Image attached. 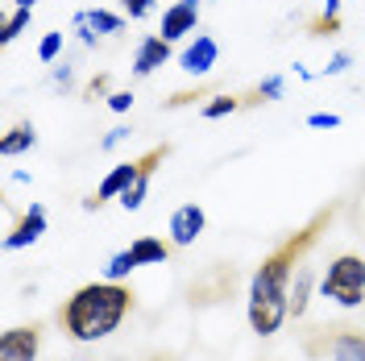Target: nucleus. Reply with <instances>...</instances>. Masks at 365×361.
I'll return each mask as SVG.
<instances>
[{"instance_id":"obj_1","label":"nucleus","mask_w":365,"mask_h":361,"mask_svg":"<svg viewBox=\"0 0 365 361\" xmlns=\"http://www.w3.org/2000/svg\"><path fill=\"white\" fill-rule=\"evenodd\" d=\"M332 220V208L316 212L307 225L291 233L278 249H270L262 258V266L253 270V283H250V328L257 337H274L282 328V320L291 312V274L295 266L303 262V253L319 241V233L328 228Z\"/></svg>"},{"instance_id":"obj_2","label":"nucleus","mask_w":365,"mask_h":361,"mask_svg":"<svg viewBox=\"0 0 365 361\" xmlns=\"http://www.w3.org/2000/svg\"><path fill=\"white\" fill-rule=\"evenodd\" d=\"M133 307V291L120 287V283H88L67 299L63 307V328L71 340H104L108 332L120 328V320L129 316Z\"/></svg>"},{"instance_id":"obj_3","label":"nucleus","mask_w":365,"mask_h":361,"mask_svg":"<svg viewBox=\"0 0 365 361\" xmlns=\"http://www.w3.org/2000/svg\"><path fill=\"white\" fill-rule=\"evenodd\" d=\"M319 287H324V299H332L336 307H361L365 303V258H357V253L332 258Z\"/></svg>"},{"instance_id":"obj_4","label":"nucleus","mask_w":365,"mask_h":361,"mask_svg":"<svg viewBox=\"0 0 365 361\" xmlns=\"http://www.w3.org/2000/svg\"><path fill=\"white\" fill-rule=\"evenodd\" d=\"M166 258H170V245H166L162 237H137L129 249L113 253V262H108V278H113V283H120L125 274L141 270V266H162Z\"/></svg>"},{"instance_id":"obj_5","label":"nucleus","mask_w":365,"mask_h":361,"mask_svg":"<svg viewBox=\"0 0 365 361\" xmlns=\"http://www.w3.org/2000/svg\"><path fill=\"white\" fill-rule=\"evenodd\" d=\"M42 349V324H17L0 332V361H34Z\"/></svg>"},{"instance_id":"obj_6","label":"nucleus","mask_w":365,"mask_h":361,"mask_svg":"<svg viewBox=\"0 0 365 361\" xmlns=\"http://www.w3.org/2000/svg\"><path fill=\"white\" fill-rule=\"evenodd\" d=\"M133 179H137V158L133 162H116L113 171L100 179V187H96L88 200H83V208H104L108 200H120V195L133 187Z\"/></svg>"},{"instance_id":"obj_7","label":"nucleus","mask_w":365,"mask_h":361,"mask_svg":"<svg viewBox=\"0 0 365 361\" xmlns=\"http://www.w3.org/2000/svg\"><path fill=\"white\" fill-rule=\"evenodd\" d=\"M207 216L200 203H182V208H175L170 212V225H166V233H170V245H195V237L204 233Z\"/></svg>"},{"instance_id":"obj_8","label":"nucleus","mask_w":365,"mask_h":361,"mask_svg":"<svg viewBox=\"0 0 365 361\" xmlns=\"http://www.w3.org/2000/svg\"><path fill=\"white\" fill-rule=\"evenodd\" d=\"M166 154H170V146H154L150 154H141V158H137V179H133V187H129V191L120 195V203H125L129 212H137V208L145 203V191H150V179H154V171H158V162L166 158Z\"/></svg>"},{"instance_id":"obj_9","label":"nucleus","mask_w":365,"mask_h":361,"mask_svg":"<svg viewBox=\"0 0 365 361\" xmlns=\"http://www.w3.org/2000/svg\"><path fill=\"white\" fill-rule=\"evenodd\" d=\"M195 21H200V0H175L166 13H162V38L166 42H179L187 34H195Z\"/></svg>"},{"instance_id":"obj_10","label":"nucleus","mask_w":365,"mask_h":361,"mask_svg":"<svg viewBox=\"0 0 365 361\" xmlns=\"http://www.w3.org/2000/svg\"><path fill=\"white\" fill-rule=\"evenodd\" d=\"M216 59H220V46H216V38H207V34H195V42L182 50V71L187 75H207V71L216 67Z\"/></svg>"},{"instance_id":"obj_11","label":"nucleus","mask_w":365,"mask_h":361,"mask_svg":"<svg viewBox=\"0 0 365 361\" xmlns=\"http://www.w3.org/2000/svg\"><path fill=\"white\" fill-rule=\"evenodd\" d=\"M42 233H46V208H42V203H29V212H25L21 220L13 225V233L4 237V249H25V245H34Z\"/></svg>"},{"instance_id":"obj_12","label":"nucleus","mask_w":365,"mask_h":361,"mask_svg":"<svg viewBox=\"0 0 365 361\" xmlns=\"http://www.w3.org/2000/svg\"><path fill=\"white\" fill-rule=\"evenodd\" d=\"M166 59H170V42H166L162 34H150V38H141V42H137L133 75H154Z\"/></svg>"},{"instance_id":"obj_13","label":"nucleus","mask_w":365,"mask_h":361,"mask_svg":"<svg viewBox=\"0 0 365 361\" xmlns=\"http://www.w3.org/2000/svg\"><path fill=\"white\" fill-rule=\"evenodd\" d=\"M328 353H332V361H365V337L357 328H332Z\"/></svg>"},{"instance_id":"obj_14","label":"nucleus","mask_w":365,"mask_h":361,"mask_svg":"<svg viewBox=\"0 0 365 361\" xmlns=\"http://www.w3.org/2000/svg\"><path fill=\"white\" fill-rule=\"evenodd\" d=\"M34 141H38V133H34L29 121L13 125L9 133L0 137V158H17V154H25V150H34Z\"/></svg>"},{"instance_id":"obj_15","label":"nucleus","mask_w":365,"mask_h":361,"mask_svg":"<svg viewBox=\"0 0 365 361\" xmlns=\"http://www.w3.org/2000/svg\"><path fill=\"white\" fill-rule=\"evenodd\" d=\"M29 13H34V9H21V4H17V9L9 13V21H4V34H0V42H4V46L17 42V38H21V29L29 25Z\"/></svg>"},{"instance_id":"obj_16","label":"nucleus","mask_w":365,"mask_h":361,"mask_svg":"<svg viewBox=\"0 0 365 361\" xmlns=\"http://www.w3.org/2000/svg\"><path fill=\"white\" fill-rule=\"evenodd\" d=\"M241 104H245L241 96H212V100L204 104V116H207V121H216V116H228V113H237Z\"/></svg>"},{"instance_id":"obj_17","label":"nucleus","mask_w":365,"mask_h":361,"mask_svg":"<svg viewBox=\"0 0 365 361\" xmlns=\"http://www.w3.org/2000/svg\"><path fill=\"white\" fill-rule=\"evenodd\" d=\"M83 17H88V25L96 29V34H116V29L125 25L116 13H108V9H91V13H83Z\"/></svg>"},{"instance_id":"obj_18","label":"nucleus","mask_w":365,"mask_h":361,"mask_svg":"<svg viewBox=\"0 0 365 361\" xmlns=\"http://www.w3.org/2000/svg\"><path fill=\"white\" fill-rule=\"evenodd\" d=\"M307 291H312V274L295 270V291H291V312L295 316H303V307H307Z\"/></svg>"},{"instance_id":"obj_19","label":"nucleus","mask_w":365,"mask_h":361,"mask_svg":"<svg viewBox=\"0 0 365 361\" xmlns=\"http://www.w3.org/2000/svg\"><path fill=\"white\" fill-rule=\"evenodd\" d=\"M278 91H282V79H278V75H274V79H266V83H262V88H253L250 96H245V104H262V100H274V96H278Z\"/></svg>"},{"instance_id":"obj_20","label":"nucleus","mask_w":365,"mask_h":361,"mask_svg":"<svg viewBox=\"0 0 365 361\" xmlns=\"http://www.w3.org/2000/svg\"><path fill=\"white\" fill-rule=\"evenodd\" d=\"M58 50H63V34H46L42 46H38V59H42V63H54Z\"/></svg>"},{"instance_id":"obj_21","label":"nucleus","mask_w":365,"mask_h":361,"mask_svg":"<svg viewBox=\"0 0 365 361\" xmlns=\"http://www.w3.org/2000/svg\"><path fill=\"white\" fill-rule=\"evenodd\" d=\"M307 29H312L316 38H324V34H336V29H341V17H336V13H324V17H316Z\"/></svg>"},{"instance_id":"obj_22","label":"nucleus","mask_w":365,"mask_h":361,"mask_svg":"<svg viewBox=\"0 0 365 361\" xmlns=\"http://www.w3.org/2000/svg\"><path fill=\"white\" fill-rule=\"evenodd\" d=\"M120 4H125V13H129L133 21H141V17L154 13V0H120Z\"/></svg>"},{"instance_id":"obj_23","label":"nucleus","mask_w":365,"mask_h":361,"mask_svg":"<svg viewBox=\"0 0 365 361\" xmlns=\"http://www.w3.org/2000/svg\"><path fill=\"white\" fill-rule=\"evenodd\" d=\"M307 125H312V129H336V125H341V116H336V113H312V116H307Z\"/></svg>"},{"instance_id":"obj_24","label":"nucleus","mask_w":365,"mask_h":361,"mask_svg":"<svg viewBox=\"0 0 365 361\" xmlns=\"http://www.w3.org/2000/svg\"><path fill=\"white\" fill-rule=\"evenodd\" d=\"M108 108H113V113L133 108V91H113V96H108Z\"/></svg>"},{"instance_id":"obj_25","label":"nucleus","mask_w":365,"mask_h":361,"mask_svg":"<svg viewBox=\"0 0 365 361\" xmlns=\"http://www.w3.org/2000/svg\"><path fill=\"white\" fill-rule=\"evenodd\" d=\"M104 91H108V75H96V79L88 83V96L96 100V96H104Z\"/></svg>"},{"instance_id":"obj_26","label":"nucleus","mask_w":365,"mask_h":361,"mask_svg":"<svg viewBox=\"0 0 365 361\" xmlns=\"http://www.w3.org/2000/svg\"><path fill=\"white\" fill-rule=\"evenodd\" d=\"M341 71H349V54H336V59H332V63H328V75H341Z\"/></svg>"},{"instance_id":"obj_27","label":"nucleus","mask_w":365,"mask_h":361,"mask_svg":"<svg viewBox=\"0 0 365 361\" xmlns=\"http://www.w3.org/2000/svg\"><path fill=\"white\" fill-rule=\"evenodd\" d=\"M125 133H129V129H113V133L104 137V141H100V146H104V150H113V146H116V141H120V137H125Z\"/></svg>"},{"instance_id":"obj_28","label":"nucleus","mask_w":365,"mask_h":361,"mask_svg":"<svg viewBox=\"0 0 365 361\" xmlns=\"http://www.w3.org/2000/svg\"><path fill=\"white\" fill-rule=\"evenodd\" d=\"M341 9V0H324V13H336Z\"/></svg>"},{"instance_id":"obj_29","label":"nucleus","mask_w":365,"mask_h":361,"mask_svg":"<svg viewBox=\"0 0 365 361\" xmlns=\"http://www.w3.org/2000/svg\"><path fill=\"white\" fill-rule=\"evenodd\" d=\"M17 4H21V9H34V4H38V0H17Z\"/></svg>"}]
</instances>
